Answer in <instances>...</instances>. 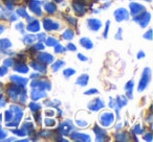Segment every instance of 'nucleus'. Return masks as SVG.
<instances>
[{"label": "nucleus", "mask_w": 153, "mask_h": 142, "mask_svg": "<svg viewBox=\"0 0 153 142\" xmlns=\"http://www.w3.org/2000/svg\"><path fill=\"white\" fill-rule=\"evenodd\" d=\"M113 122V115L111 113H103L101 115V123L105 127H108Z\"/></svg>", "instance_id": "1"}, {"label": "nucleus", "mask_w": 153, "mask_h": 142, "mask_svg": "<svg viewBox=\"0 0 153 142\" xmlns=\"http://www.w3.org/2000/svg\"><path fill=\"white\" fill-rule=\"evenodd\" d=\"M149 81H150V69H146L145 70V72H144V75H143V79L140 84V88H138V90L142 91L144 88H146V86L148 85Z\"/></svg>", "instance_id": "2"}, {"label": "nucleus", "mask_w": 153, "mask_h": 142, "mask_svg": "<svg viewBox=\"0 0 153 142\" xmlns=\"http://www.w3.org/2000/svg\"><path fill=\"white\" fill-rule=\"evenodd\" d=\"M114 16H115V18H117V21H122V20H124V19H128L129 14H128V12L126 11L125 9H121V10H117V11L115 12Z\"/></svg>", "instance_id": "3"}, {"label": "nucleus", "mask_w": 153, "mask_h": 142, "mask_svg": "<svg viewBox=\"0 0 153 142\" xmlns=\"http://www.w3.org/2000/svg\"><path fill=\"white\" fill-rule=\"evenodd\" d=\"M43 25H44L45 29H47V30L58 29V27H59V24L53 22V20H51V19H45L44 21H43Z\"/></svg>", "instance_id": "4"}, {"label": "nucleus", "mask_w": 153, "mask_h": 142, "mask_svg": "<svg viewBox=\"0 0 153 142\" xmlns=\"http://www.w3.org/2000/svg\"><path fill=\"white\" fill-rule=\"evenodd\" d=\"M71 129H72V125L69 121H66V122L62 123V124L60 125V132H62L64 135H67Z\"/></svg>", "instance_id": "5"}, {"label": "nucleus", "mask_w": 153, "mask_h": 142, "mask_svg": "<svg viewBox=\"0 0 153 142\" xmlns=\"http://www.w3.org/2000/svg\"><path fill=\"white\" fill-rule=\"evenodd\" d=\"M30 7L33 11V13H35V14L37 13V15H41L40 2H38V1H33V2L30 4Z\"/></svg>", "instance_id": "6"}, {"label": "nucleus", "mask_w": 153, "mask_h": 142, "mask_svg": "<svg viewBox=\"0 0 153 142\" xmlns=\"http://www.w3.org/2000/svg\"><path fill=\"white\" fill-rule=\"evenodd\" d=\"M130 9H131L132 14L135 15V14H140L144 10V7L140 4H137V3H131L130 4Z\"/></svg>", "instance_id": "7"}, {"label": "nucleus", "mask_w": 153, "mask_h": 142, "mask_svg": "<svg viewBox=\"0 0 153 142\" xmlns=\"http://www.w3.org/2000/svg\"><path fill=\"white\" fill-rule=\"evenodd\" d=\"M88 25H89V27L91 28L92 30H98L99 28L101 27V22L96 19H90L89 21H88Z\"/></svg>", "instance_id": "8"}, {"label": "nucleus", "mask_w": 153, "mask_h": 142, "mask_svg": "<svg viewBox=\"0 0 153 142\" xmlns=\"http://www.w3.org/2000/svg\"><path fill=\"white\" fill-rule=\"evenodd\" d=\"M39 59L41 62H45V63H51V61H53V55L48 54V53H42V54L39 55Z\"/></svg>", "instance_id": "9"}, {"label": "nucleus", "mask_w": 153, "mask_h": 142, "mask_svg": "<svg viewBox=\"0 0 153 142\" xmlns=\"http://www.w3.org/2000/svg\"><path fill=\"white\" fill-rule=\"evenodd\" d=\"M72 137V139H74V140H83V141H89V136L88 135H83V134H79V133H76V134H74V135L71 136Z\"/></svg>", "instance_id": "10"}, {"label": "nucleus", "mask_w": 153, "mask_h": 142, "mask_svg": "<svg viewBox=\"0 0 153 142\" xmlns=\"http://www.w3.org/2000/svg\"><path fill=\"white\" fill-rule=\"evenodd\" d=\"M39 28H40V27H39L38 21H33L32 23L27 25V29L30 30V32H38Z\"/></svg>", "instance_id": "11"}, {"label": "nucleus", "mask_w": 153, "mask_h": 142, "mask_svg": "<svg viewBox=\"0 0 153 142\" xmlns=\"http://www.w3.org/2000/svg\"><path fill=\"white\" fill-rule=\"evenodd\" d=\"M87 83H88V75H86V74L80 77L79 79H78V81H76V84L80 86H85Z\"/></svg>", "instance_id": "12"}, {"label": "nucleus", "mask_w": 153, "mask_h": 142, "mask_svg": "<svg viewBox=\"0 0 153 142\" xmlns=\"http://www.w3.org/2000/svg\"><path fill=\"white\" fill-rule=\"evenodd\" d=\"M44 9L47 13L53 14V13H55V11H56V5L53 4V3H46V4L44 5Z\"/></svg>", "instance_id": "13"}, {"label": "nucleus", "mask_w": 153, "mask_h": 142, "mask_svg": "<svg viewBox=\"0 0 153 142\" xmlns=\"http://www.w3.org/2000/svg\"><path fill=\"white\" fill-rule=\"evenodd\" d=\"M44 96H45V92H43V91H38V90H36V92L33 91V93H32V97L34 98V99H39V98L44 97Z\"/></svg>", "instance_id": "14"}, {"label": "nucleus", "mask_w": 153, "mask_h": 142, "mask_svg": "<svg viewBox=\"0 0 153 142\" xmlns=\"http://www.w3.org/2000/svg\"><path fill=\"white\" fill-rule=\"evenodd\" d=\"M81 44L83 45V47H85V48H91L92 47V42L89 40V39L87 38H84L81 40Z\"/></svg>", "instance_id": "15"}, {"label": "nucleus", "mask_w": 153, "mask_h": 142, "mask_svg": "<svg viewBox=\"0 0 153 142\" xmlns=\"http://www.w3.org/2000/svg\"><path fill=\"white\" fill-rule=\"evenodd\" d=\"M15 70H16V71H19V72L25 73V72H27V71H28V67L24 65V64H19V65L15 68Z\"/></svg>", "instance_id": "16"}, {"label": "nucleus", "mask_w": 153, "mask_h": 142, "mask_svg": "<svg viewBox=\"0 0 153 142\" xmlns=\"http://www.w3.org/2000/svg\"><path fill=\"white\" fill-rule=\"evenodd\" d=\"M11 79L13 82H16V83L21 84V85H25V84L27 83V79H23V77H12Z\"/></svg>", "instance_id": "17"}, {"label": "nucleus", "mask_w": 153, "mask_h": 142, "mask_svg": "<svg viewBox=\"0 0 153 142\" xmlns=\"http://www.w3.org/2000/svg\"><path fill=\"white\" fill-rule=\"evenodd\" d=\"M11 45H12V43L10 42L9 40H7V39H3V40L0 41V47L3 49L7 48V47H11Z\"/></svg>", "instance_id": "18"}, {"label": "nucleus", "mask_w": 153, "mask_h": 142, "mask_svg": "<svg viewBox=\"0 0 153 142\" xmlns=\"http://www.w3.org/2000/svg\"><path fill=\"white\" fill-rule=\"evenodd\" d=\"M63 38L64 39H72L74 38V32H72V30H70V29L66 30V32L63 34Z\"/></svg>", "instance_id": "19"}, {"label": "nucleus", "mask_w": 153, "mask_h": 142, "mask_svg": "<svg viewBox=\"0 0 153 142\" xmlns=\"http://www.w3.org/2000/svg\"><path fill=\"white\" fill-rule=\"evenodd\" d=\"M63 65H64V63H63V62H62V61H58L57 63H56V64H53V65L51 66V68H53V71H57V70L59 69L60 67H62V66H63Z\"/></svg>", "instance_id": "20"}, {"label": "nucleus", "mask_w": 153, "mask_h": 142, "mask_svg": "<svg viewBox=\"0 0 153 142\" xmlns=\"http://www.w3.org/2000/svg\"><path fill=\"white\" fill-rule=\"evenodd\" d=\"M32 65H33V67H34L36 70H39V71H45V66L41 65V64H37V63L35 64V63H33Z\"/></svg>", "instance_id": "21"}, {"label": "nucleus", "mask_w": 153, "mask_h": 142, "mask_svg": "<svg viewBox=\"0 0 153 142\" xmlns=\"http://www.w3.org/2000/svg\"><path fill=\"white\" fill-rule=\"evenodd\" d=\"M36 40V37L35 36H26L25 38H24V43H32L34 42V41Z\"/></svg>", "instance_id": "22"}, {"label": "nucleus", "mask_w": 153, "mask_h": 142, "mask_svg": "<svg viewBox=\"0 0 153 142\" xmlns=\"http://www.w3.org/2000/svg\"><path fill=\"white\" fill-rule=\"evenodd\" d=\"M57 43H58V41L56 40L55 38H49L48 40H47L46 44H47V45H49V46H53V45H56Z\"/></svg>", "instance_id": "23"}, {"label": "nucleus", "mask_w": 153, "mask_h": 142, "mask_svg": "<svg viewBox=\"0 0 153 142\" xmlns=\"http://www.w3.org/2000/svg\"><path fill=\"white\" fill-rule=\"evenodd\" d=\"M18 15L22 16V17H28L27 14L25 13V10H24V9H19V10H18Z\"/></svg>", "instance_id": "24"}, {"label": "nucleus", "mask_w": 153, "mask_h": 142, "mask_svg": "<svg viewBox=\"0 0 153 142\" xmlns=\"http://www.w3.org/2000/svg\"><path fill=\"white\" fill-rule=\"evenodd\" d=\"M30 108L32 109L33 111H38L39 109H40V106H39V104H34V102H32V104H30Z\"/></svg>", "instance_id": "25"}, {"label": "nucleus", "mask_w": 153, "mask_h": 142, "mask_svg": "<svg viewBox=\"0 0 153 142\" xmlns=\"http://www.w3.org/2000/svg\"><path fill=\"white\" fill-rule=\"evenodd\" d=\"M45 124H46L47 127H53V125H55V121L51 120V119H46V120H45Z\"/></svg>", "instance_id": "26"}, {"label": "nucleus", "mask_w": 153, "mask_h": 142, "mask_svg": "<svg viewBox=\"0 0 153 142\" xmlns=\"http://www.w3.org/2000/svg\"><path fill=\"white\" fill-rule=\"evenodd\" d=\"M74 73V71L72 69H67V70H64V75L68 77V75H72Z\"/></svg>", "instance_id": "27"}, {"label": "nucleus", "mask_w": 153, "mask_h": 142, "mask_svg": "<svg viewBox=\"0 0 153 142\" xmlns=\"http://www.w3.org/2000/svg\"><path fill=\"white\" fill-rule=\"evenodd\" d=\"M5 116H7V118H5V120L9 121L12 119V117H13V113L10 112V111H7V113H5Z\"/></svg>", "instance_id": "28"}, {"label": "nucleus", "mask_w": 153, "mask_h": 142, "mask_svg": "<svg viewBox=\"0 0 153 142\" xmlns=\"http://www.w3.org/2000/svg\"><path fill=\"white\" fill-rule=\"evenodd\" d=\"M132 86H133V83L132 82H129V83L127 84V88L126 89H129V96L131 97V90H132Z\"/></svg>", "instance_id": "29"}, {"label": "nucleus", "mask_w": 153, "mask_h": 142, "mask_svg": "<svg viewBox=\"0 0 153 142\" xmlns=\"http://www.w3.org/2000/svg\"><path fill=\"white\" fill-rule=\"evenodd\" d=\"M5 136H7V132L3 131L1 127H0V139H2V138H4Z\"/></svg>", "instance_id": "30"}, {"label": "nucleus", "mask_w": 153, "mask_h": 142, "mask_svg": "<svg viewBox=\"0 0 153 142\" xmlns=\"http://www.w3.org/2000/svg\"><path fill=\"white\" fill-rule=\"evenodd\" d=\"M7 70L5 69V68H0V77H2V75H4L5 73H7Z\"/></svg>", "instance_id": "31"}, {"label": "nucleus", "mask_w": 153, "mask_h": 142, "mask_svg": "<svg viewBox=\"0 0 153 142\" xmlns=\"http://www.w3.org/2000/svg\"><path fill=\"white\" fill-rule=\"evenodd\" d=\"M55 50H56V52H59V51H63V50H64V48L61 46V45H58V46L56 47Z\"/></svg>", "instance_id": "32"}, {"label": "nucleus", "mask_w": 153, "mask_h": 142, "mask_svg": "<svg viewBox=\"0 0 153 142\" xmlns=\"http://www.w3.org/2000/svg\"><path fill=\"white\" fill-rule=\"evenodd\" d=\"M4 64L7 66H12V65H13V60H7Z\"/></svg>", "instance_id": "33"}, {"label": "nucleus", "mask_w": 153, "mask_h": 142, "mask_svg": "<svg viewBox=\"0 0 153 142\" xmlns=\"http://www.w3.org/2000/svg\"><path fill=\"white\" fill-rule=\"evenodd\" d=\"M97 90H94V89H92V90H89V91H87V92H85V94H92V93H97Z\"/></svg>", "instance_id": "34"}, {"label": "nucleus", "mask_w": 153, "mask_h": 142, "mask_svg": "<svg viewBox=\"0 0 153 142\" xmlns=\"http://www.w3.org/2000/svg\"><path fill=\"white\" fill-rule=\"evenodd\" d=\"M68 49L69 50H76V47L74 46V44H69L68 45Z\"/></svg>", "instance_id": "35"}, {"label": "nucleus", "mask_w": 153, "mask_h": 142, "mask_svg": "<svg viewBox=\"0 0 153 142\" xmlns=\"http://www.w3.org/2000/svg\"><path fill=\"white\" fill-rule=\"evenodd\" d=\"M144 139H146V140H152V138H151V134H148V135H146V137H144Z\"/></svg>", "instance_id": "36"}, {"label": "nucleus", "mask_w": 153, "mask_h": 142, "mask_svg": "<svg viewBox=\"0 0 153 142\" xmlns=\"http://www.w3.org/2000/svg\"><path fill=\"white\" fill-rule=\"evenodd\" d=\"M78 57H79V59H81V60H83V61H86V60H87V57H83L82 54H78Z\"/></svg>", "instance_id": "37"}, {"label": "nucleus", "mask_w": 153, "mask_h": 142, "mask_svg": "<svg viewBox=\"0 0 153 142\" xmlns=\"http://www.w3.org/2000/svg\"><path fill=\"white\" fill-rule=\"evenodd\" d=\"M4 99H3V98L2 97H0V107H1V106H4Z\"/></svg>", "instance_id": "38"}, {"label": "nucleus", "mask_w": 153, "mask_h": 142, "mask_svg": "<svg viewBox=\"0 0 153 142\" xmlns=\"http://www.w3.org/2000/svg\"><path fill=\"white\" fill-rule=\"evenodd\" d=\"M38 39H39V40H43V39H45V35H43V34L39 35Z\"/></svg>", "instance_id": "39"}, {"label": "nucleus", "mask_w": 153, "mask_h": 142, "mask_svg": "<svg viewBox=\"0 0 153 142\" xmlns=\"http://www.w3.org/2000/svg\"><path fill=\"white\" fill-rule=\"evenodd\" d=\"M150 35H151V30H149V32H148V34H147V35H146V36H145V37H146L147 39H149V40H150V39H151Z\"/></svg>", "instance_id": "40"}, {"label": "nucleus", "mask_w": 153, "mask_h": 142, "mask_svg": "<svg viewBox=\"0 0 153 142\" xmlns=\"http://www.w3.org/2000/svg\"><path fill=\"white\" fill-rule=\"evenodd\" d=\"M144 57V52H140V54H138V57Z\"/></svg>", "instance_id": "41"}, {"label": "nucleus", "mask_w": 153, "mask_h": 142, "mask_svg": "<svg viewBox=\"0 0 153 142\" xmlns=\"http://www.w3.org/2000/svg\"><path fill=\"white\" fill-rule=\"evenodd\" d=\"M3 28H4V27H3V26H0V34H1V32H2L3 30H4V29H3Z\"/></svg>", "instance_id": "42"}, {"label": "nucleus", "mask_w": 153, "mask_h": 142, "mask_svg": "<svg viewBox=\"0 0 153 142\" xmlns=\"http://www.w3.org/2000/svg\"><path fill=\"white\" fill-rule=\"evenodd\" d=\"M56 1H61V0H56Z\"/></svg>", "instance_id": "43"}]
</instances>
